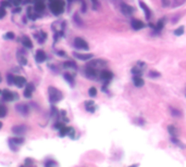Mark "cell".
Segmentation results:
<instances>
[{
    "label": "cell",
    "mask_w": 186,
    "mask_h": 167,
    "mask_svg": "<svg viewBox=\"0 0 186 167\" xmlns=\"http://www.w3.org/2000/svg\"><path fill=\"white\" fill-rule=\"evenodd\" d=\"M49 7L54 15H59L64 11V1L63 0H52Z\"/></svg>",
    "instance_id": "cell-1"
},
{
    "label": "cell",
    "mask_w": 186,
    "mask_h": 167,
    "mask_svg": "<svg viewBox=\"0 0 186 167\" xmlns=\"http://www.w3.org/2000/svg\"><path fill=\"white\" fill-rule=\"evenodd\" d=\"M48 92H49V100L51 103H57L59 101L62 100L63 98V95L60 90H58L57 88L54 87H49L48 88Z\"/></svg>",
    "instance_id": "cell-2"
},
{
    "label": "cell",
    "mask_w": 186,
    "mask_h": 167,
    "mask_svg": "<svg viewBox=\"0 0 186 167\" xmlns=\"http://www.w3.org/2000/svg\"><path fill=\"white\" fill-rule=\"evenodd\" d=\"M74 47L78 50H88V44L86 42L83 38H80V37H76L74 39Z\"/></svg>",
    "instance_id": "cell-3"
},
{
    "label": "cell",
    "mask_w": 186,
    "mask_h": 167,
    "mask_svg": "<svg viewBox=\"0 0 186 167\" xmlns=\"http://www.w3.org/2000/svg\"><path fill=\"white\" fill-rule=\"evenodd\" d=\"M2 98H3V100L5 101H9V102H11V101H13V100H15V99H18L19 98V95H18V93H14V92H12V91H10V90H2Z\"/></svg>",
    "instance_id": "cell-4"
},
{
    "label": "cell",
    "mask_w": 186,
    "mask_h": 167,
    "mask_svg": "<svg viewBox=\"0 0 186 167\" xmlns=\"http://www.w3.org/2000/svg\"><path fill=\"white\" fill-rule=\"evenodd\" d=\"M106 64H107L106 61H103V60H100V59H97V60H93L91 62H89L87 66H91V67H93V68L97 69V68H100V67H103Z\"/></svg>",
    "instance_id": "cell-5"
},
{
    "label": "cell",
    "mask_w": 186,
    "mask_h": 167,
    "mask_svg": "<svg viewBox=\"0 0 186 167\" xmlns=\"http://www.w3.org/2000/svg\"><path fill=\"white\" fill-rule=\"evenodd\" d=\"M85 75L87 78H91V79H95V78H97V75H98V73H97V69L93 68V67L91 66H87L85 69Z\"/></svg>",
    "instance_id": "cell-6"
},
{
    "label": "cell",
    "mask_w": 186,
    "mask_h": 167,
    "mask_svg": "<svg viewBox=\"0 0 186 167\" xmlns=\"http://www.w3.org/2000/svg\"><path fill=\"white\" fill-rule=\"evenodd\" d=\"M34 89H35V87H34V85L32 84V82H29V84H27L25 87V90H24V97L27 99L32 98V95H33L34 92Z\"/></svg>",
    "instance_id": "cell-7"
},
{
    "label": "cell",
    "mask_w": 186,
    "mask_h": 167,
    "mask_svg": "<svg viewBox=\"0 0 186 167\" xmlns=\"http://www.w3.org/2000/svg\"><path fill=\"white\" fill-rule=\"evenodd\" d=\"M112 77H113V74H112V72H110V71H107V69H103V71H101L100 78L102 80H105V82H109V80L111 79Z\"/></svg>",
    "instance_id": "cell-8"
},
{
    "label": "cell",
    "mask_w": 186,
    "mask_h": 167,
    "mask_svg": "<svg viewBox=\"0 0 186 167\" xmlns=\"http://www.w3.org/2000/svg\"><path fill=\"white\" fill-rule=\"evenodd\" d=\"M35 59H36V61L38 62V63H43V62L46 61L47 55H46V53H45V51H43V50H37Z\"/></svg>",
    "instance_id": "cell-9"
},
{
    "label": "cell",
    "mask_w": 186,
    "mask_h": 167,
    "mask_svg": "<svg viewBox=\"0 0 186 167\" xmlns=\"http://www.w3.org/2000/svg\"><path fill=\"white\" fill-rule=\"evenodd\" d=\"M13 84H14L16 87L22 88L25 86L26 79L24 77H22V76H14V82H13Z\"/></svg>",
    "instance_id": "cell-10"
},
{
    "label": "cell",
    "mask_w": 186,
    "mask_h": 167,
    "mask_svg": "<svg viewBox=\"0 0 186 167\" xmlns=\"http://www.w3.org/2000/svg\"><path fill=\"white\" fill-rule=\"evenodd\" d=\"M16 110L24 116L29 114V106L26 105V104H19V105H16Z\"/></svg>",
    "instance_id": "cell-11"
},
{
    "label": "cell",
    "mask_w": 186,
    "mask_h": 167,
    "mask_svg": "<svg viewBox=\"0 0 186 167\" xmlns=\"http://www.w3.org/2000/svg\"><path fill=\"white\" fill-rule=\"evenodd\" d=\"M73 55L75 58H78V60H82V61H87V60L91 59L94 57L93 54H81V53H78V52H74Z\"/></svg>",
    "instance_id": "cell-12"
},
{
    "label": "cell",
    "mask_w": 186,
    "mask_h": 167,
    "mask_svg": "<svg viewBox=\"0 0 186 167\" xmlns=\"http://www.w3.org/2000/svg\"><path fill=\"white\" fill-rule=\"evenodd\" d=\"M140 8L144 10L145 15H146V18H147V20H149L150 16H151V11H150V9L148 8L147 5H146V3H144L143 1H140Z\"/></svg>",
    "instance_id": "cell-13"
},
{
    "label": "cell",
    "mask_w": 186,
    "mask_h": 167,
    "mask_svg": "<svg viewBox=\"0 0 186 167\" xmlns=\"http://www.w3.org/2000/svg\"><path fill=\"white\" fill-rule=\"evenodd\" d=\"M121 10H122V12H123V14H126V15H129V14L134 11L132 7H131V5H126V3H122Z\"/></svg>",
    "instance_id": "cell-14"
},
{
    "label": "cell",
    "mask_w": 186,
    "mask_h": 167,
    "mask_svg": "<svg viewBox=\"0 0 186 167\" xmlns=\"http://www.w3.org/2000/svg\"><path fill=\"white\" fill-rule=\"evenodd\" d=\"M144 26H145V24L143 23L142 21H140V20H133L132 21V27L134 29H136V31L142 29Z\"/></svg>",
    "instance_id": "cell-15"
},
{
    "label": "cell",
    "mask_w": 186,
    "mask_h": 167,
    "mask_svg": "<svg viewBox=\"0 0 186 167\" xmlns=\"http://www.w3.org/2000/svg\"><path fill=\"white\" fill-rule=\"evenodd\" d=\"M22 44H23V46L25 47V48H29V49H32V48H33V42H32V40L27 36H24L23 38H22Z\"/></svg>",
    "instance_id": "cell-16"
},
{
    "label": "cell",
    "mask_w": 186,
    "mask_h": 167,
    "mask_svg": "<svg viewBox=\"0 0 186 167\" xmlns=\"http://www.w3.org/2000/svg\"><path fill=\"white\" fill-rule=\"evenodd\" d=\"M25 130H26L25 126H22V125L21 126H14L12 128V131L15 135H23L25 132Z\"/></svg>",
    "instance_id": "cell-17"
},
{
    "label": "cell",
    "mask_w": 186,
    "mask_h": 167,
    "mask_svg": "<svg viewBox=\"0 0 186 167\" xmlns=\"http://www.w3.org/2000/svg\"><path fill=\"white\" fill-rule=\"evenodd\" d=\"M85 108L88 112H91V113L95 112L96 110V105L95 103H94V101H87V102H85Z\"/></svg>",
    "instance_id": "cell-18"
},
{
    "label": "cell",
    "mask_w": 186,
    "mask_h": 167,
    "mask_svg": "<svg viewBox=\"0 0 186 167\" xmlns=\"http://www.w3.org/2000/svg\"><path fill=\"white\" fill-rule=\"evenodd\" d=\"M63 77H64V79L67 80L71 86H74V78H73V75H71L70 73H64Z\"/></svg>",
    "instance_id": "cell-19"
},
{
    "label": "cell",
    "mask_w": 186,
    "mask_h": 167,
    "mask_svg": "<svg viewBox=\"0 0 186 167\" xmlns=\"http://www.w3.org/2000/svg\"><path fill=\"white\" fill-rule=\"evenodd\" d=\"M133 82H134V85L136 87H142L144 85V80H143V78H140V76H134Z\"/></svg>",
    "instance_id": "cell-20"
},
{
    "label": "cell",
    "mask_w": 186,
    "mask_h": 167,
    "mask_svg": "<svg viewBox=\"0 0 186 167\" xmlns=\"http://www.w3.org/2000/svg\"><path fill=\"white\" fill-rule=\"evenodd\" d=\"M35 10L37 11V12H40V11H44L45 10V3L43 2V1H37L36 3H35Z\"/></svg>",
    "instance_id": "cell-21"
},
{
    "label": "cell",
    "mask_w": 186,
    "mask_h": 167,
    "mask_svg": "<svg viewBox=\"0 0 186 167\" xmlns=\"http://www.w3.org/2000/svg\"><path fill=\"white\" fill-rule=\"evenodd\" d=\"M170 111H171L172 116H174V117H181V116H182V112L180 110H177V109L171 108Z\"/></svg>",
    "instance_id": "cell-22"
},
{
    "label": "cell",
    "mask_w": 186,
    "mask_h": 167,
    "mask_svg": "<svg viewBox=\"0 0 186 167\" xmlns=\"http://www.w3.org/2000/svg\"><path fill=\"white\" fill-rule=\"evenodd\" d=\"M63 67H65V68H76V64H75L74 62L72 61H67L63 63Z\"/></svg>",
    "instance_id": "cell-23"
},
{
    "label": "cell",
    "mask_w": 186,
    "mask_h": 167,
    "mask_svg": "<svg viewBox=\"0 0 186 167\" xmlns=\"http://www.w3.org/2000/svg\"><path fill=\"white\" fill-rule=\"evenodd\" d=\"M9 141H10V145H11V144H22L24 140L23 138H13V139H10Z\"/></svg>",
    "instance_id": "cell-24"
},
{
    "label": "cell",
    "mask_w": 186,
    "mask_h": 167,
    "mask_svg": "<svg viewBox=\"0 0 186 167\" xmlns=\"http://www.w3.org/2000/svg\"><path fill=\"white\" fill-rule=\"evenodd\" d=\"M69 129H70V127H65V126H63L62 128H60L59 129V132H60V137H64V136H67V134H69Z\"/></svg>",
    "instance_id": "cell-25"
},
{
    "label": "cell",
    "mask_w": 186,
    "mask_h": 167,
    "mask_svg": "<svg viewBox=\"0 0 186 167\" xmlns=\"http://www.w3.org/2000/svg\"><path fill=\"white\" fill-rule=\"evenodd\" d=\"M18 60H19V62H20L21 65H25L26 63H27V60H26V58L24 57V55H22L21 53H18Z\"/></svg>",
    "instance_id": "cell-26"
},
{
    "label": "cell",
    "mask_w": 186,
    "mask_h": 167,
    "mask_svg": "<svg viewBox=\"0 0 186 167\" xmlns=\"http://www.w3.org/2000/svg\"><path fill=\"white\" fill-rule=\"evenodd\" d=\"M7 112H8V110L5 105H0V118L5 117L7 115Z\"/></svg>",
    "instance_id": "cell-27"
},
{
    "label": "cell",
    "mask_w": 186,
    "mask_h": 167,
    "mask_svg": "<svg viewBox=\"0 0 186 167\" xmlns=\"http://www.w3.org/2000/svg\"><path fill=\"white\" fill-rule=\"evenodd\" d=\"M168 130H169V132L171 134V136H172V137H176V135H177V131H176L175 127L171 125V126L168 127Z\"/></svg>",
    "instance_id": "cell-28"
},
{
    "label": "cell",
    "mask_w": 186,
    "mask_h": 167,
    "mask_svg": "<svg viewBox=\"0 0 186 167\" xmlns=\"http://www.w3.org/2000/svg\"><path fill=\"white\" fill-rule=\"evenodd\" d=\"M163 25H164V20H160L159 22L157 23V26H156V31H161L163 27Z\"/></svg>",
    "instance_id": "cell-29"
},
{
    "label": "cell",
    "mask_w": 186,
    "mask_h": 167,
    "mask_svg": "<svg viewBox=\"0 0 186 167\" xmlns=\"http://www.w3.org/2000/svg\"><path fill=\"white\" fill-rule=\"evenodd\" d=\"M7 82H8L9 85H14V84H13V82H14V76L11 74L7 75Z\"/></svg>",
    "instance_id": "cell-30"
},
{
    "label": "cell",
    "mask_w": 186,
    "mask_h": 167,
    "mask_svg": "<svg viewBox=\"0 0 186 167\" xmlns=\"http://www.w3.org/2000/svg\"><path fill=\"white\" fill-rule=\"evenodd\" d=\"M88 95H91V97H95V95H97V89H96L95 87L89 88V90H88Z\"/></svg>",
    "instance_id": "cell-31"
},
{
    "label": "cell",
    "mask_w": 186,
    "mask_h": 167,
    "mask_svg": "<svg viewBox=\"0 0 186 167\" xmlns=\"http://www.w3.org/2000/svg\"><path fill=\"white\" fill-rule=\"evenodd\" d=\"M183 33H184V27H183V26L178 27V28L175 29V32H174V34H175L176 36H181V35H183Z\"/></svg>",
    "instance_id": "cell-32"
},
{
    "label": "cell",
    "mask_w": 186,
    "mask_h": 167,
    "mask_svg": "<svg viewBox=\"0 0 186 167\" xmlns=\"http://www.w3.org/2000/svg\"><path fill=\"white\" fill-rule=\"evenodd\" d=\"M5 39H14V34L12 32H9L5 35Z\"/></svg>",
    "instance_id": "cell-33"
},
{
    "label": "cell",
    "mask_w": 186,
    "mask_h": 167,
    "mask_svg": "<svg viewBox=\"0 0 186 167\" xmlns=\"http://www.w3.org/2000/svg\"><path fill=\"white\" fill-rule=\"evenodd\" d=\"M5 14H7V12H5V9L3 8V7H0V18H5Z\"/></svg>",
    "instance_id": "cell-34"
},
{
    "label": "cell",
    "mask_w": 186,
    "mask_h": 167,
    "mask_svg": "<svg viewBox=\"0 0 186 167\" xmlns=\"http://www.w3.org/2000/svg\"><path fill=\"white\" fill-rule=\"evenodd\" d=\"M11 3L10 1H8V0H2L1 1V7H3V8H7V7H10Z\"/></svg>",
    "instance_id": "cell-35"
},
{
    "label": "cell",
    "mask_w": 186,
    "mask_h": 167,
    "mask_svg": "<svg viewBox=\"0 0 186 167\" xmlns=\"http://www.w3.org/2000/svg\"><path fill=\"white\" fill-rule=\"evenodd\" d=\"M161 2H162V5L164 8H167V7L170 5V0H161Z\"/></svg>",
    "instance_id": "cell-36"
},
{
    "label": "cell",
    "mask_w": 186,
    "mask_h": 167,
    "mask_svg": "<svg viewBox=\"0 0 186 167\" xmlns=\"http://www.w3.org/2000/svg\"><path fill=\"white\" fill-rule=\"evenodd\" d=\"M74 134H75L74 129H73V128H70V129H69V134H67V135H69V136H70L71 138H73V137H74Z\"/></svg>",
    "instance_id": "cell-37"
},
{
    "label": "cell",
    "mask_w": 186,
    "mask_h": 167,
    "mask_svg": "<svg viewBox=\"0 0 186 167\" xmlns=\"http://www.w3.org/2000/svg\"><path fill=\"white\" fill-rule=\"evenodd\" d=\"M91 2H93V5H94V7H95V8H97V7H98V5H99L98 0H91Z\"/></svg>",
    "instance_id": "cell-38"
},
{
    "label": "cell",
    "mask_w": 186,
    "mask_h": 167,
    "mask_svg": "<svg viewBox=\"0 0 186 167\" xmlns=\"http://www.w3.org/2000/svg\"><path fill=\"white\" fill-rule=\"evenodd\" d=\"M159 73H156V72H150V76H153V77H158L159 76Z\"/></svg>",
    "instance_id": "cell-39"
},
{
    "label": "cell",
    "mask_w": 186,
    "mask_h": 167,
    "mask_svg": "<svg viewBox=\"0 0 186 167\" xmlns=\"http://www.w3.org/2000/svg\"><path fill=\"white\" fill-rule=\"evenodd\" d=\"M20 2H21V0H13V3L15 5H20Z\"/></svg>",
    "instance_id": "cell-40"
},
{
    "label": "cell",
    "mask_w": 186,
    "mask_h": 167,
    "mask_svg": "<svg viewBox=\"0 0 186 167\" xmlns=\"http://www.w3.org/2000/svg\"><path fill=\"white\" fill-rule=\"evenodd\" d=\"M2 128V123H1V122H0V129Z\"/></svg>",
    "instance_id": "cell-41"
},
{
    "label": "cell",
    "mask_w": 186,
    "mask_h": 167,
    "mask_svg": "<svg viewBox=\"0 0 186 167\" xmlns=\"http://www.w3.org/2000/svg\"><path fill=\"white\" fill-rule=\"evenodd\" d=\"M2 82V77H1V74H0V82Z\"/></svg>",
    "instance_id": "cell-42"
},
{
    "label": "cell",
    "mask_w": 186,
    "mask_h": 167,
    "mask_svg": "<svg viewBox=\"0 0 186 167\" xmlns=\"http://www.w3.org/2000/svg\"><path fill=\"white\" fill-rule=\"evenodd\" d=\"M129 167H137V165H134V166H129Z\"/></svg>",
    "instance_id": "cell-43"
},
{
    "label": "cell",
    "mask_w": 186,
    "mask_h": 167,
    "mask_svg": "<svg viewBox=\"0 0 186 167\" xmlns=\"http://www.w3.org/2000/svg\"><path fill=\"white\" fill-rule=\"evenodd\" d=\"M1 93H2V90H0V95H1Z\"/></svg>",
    "instance_id": "cell-44"
},
{
    "label": "cell",
    "mask_w": 186,
    "mask_h": 167,
    "mask_svg": "<svg viewBox=\"0 0 186 167\" xmlns=\"http://www.w3.org/2000/svg\"><path fill=\"white\" fill-rule=\"evenodd\" d=\"M69 1H72V0H69Z\"/></svg>",
    "instance_id": "cell-45"
}]
</instances>
